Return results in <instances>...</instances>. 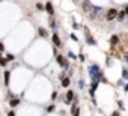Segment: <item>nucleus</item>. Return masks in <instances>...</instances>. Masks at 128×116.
Returning a JSON list of instances; mask_svg holds the SVG:
<instances>
[{
	"label": "nucleus",
	"mask_w": 128,
	"mask_h": 116,
	"mask_svg": "<svg viewBox=\"0 0 128 116\" xmlns=\"http://www.w3.org/2000/svg\"><path fill=\"white\" fill-rule=\"evenodd\" d=\"M89 76H90L92 82H96V83L102 82V78H104L102 70H101L100 65H96V64H92V65H90V68H89Z\"/></svg>",
	"instance_id": "1"
},
{
	"label": "nucleus",
	"mask_w": 128,
	"mask_h": 116,
	"mask_svg": "<svg viewBox=\"0 0 128 116\" xmlns=\"http://www.w3.org/2000/svg\"><path fill=\"white\" fill-rule=\"evenodd\" d=\"M118 14H119V11H118V9H114V8H110V9L107 11V14H106V18H107V21H112V20L118 18Z\"/></svg>",
	"instance_id": "2"
},
{
	"label": "nucleus",
	"mask_w": 128,
	"mask_h": 116,
	"mask_svg": "<svg viewBox=\"0 0 128 116\" xmlns=\"http://www.w3.org/2000/svg\"><path fill=\"white\" fill-rule=\"evenodd\" d=\"M56 62H57V65H59L60 68H68V60H66L62 54H57V56H56Z\"/></svg>",
	"instance_id": "3"
},
{
	"label": "nucleus",
	"mask_w": 128,
	"mask_h": 116,
	"mask_svg": "<svg viewBox=\"0 0 128 116\" xmlns=\"http://www.w3.org/2000/svg\"><path fill=\"white\" fill-rule=\"evenodd\" d=\"M51 41H53V44H54L56 47H62V41H60V38H59V35H57L56 32L51 35Z\"/></svg>",
	"instance_id": "4"
},
{
	"label": "nucleus",
	"mask_w": 128,
	"mask_h": 116,
	"mask_svg": "<svg viewBox=\"0 0 128 116\" xmlns=\"http://www.w3.org/2000/svg\"><path fill=\"white\" fill-rule=\"evenodd\" d=\"M84 32H86V42H88L89 45H95V44H96V41L89 35V32H88V29H86V27H84Z\"/></svg>",
	"instance_id": "5"
},
{
	"label": "nucleus",
	"mask_w": 128,
	"mask_h": 116,
	"mask_svg": "<svg viewBox=\"0 0 128 116\" xmlns=\"http://www.w3.org/2000/svg\"><path fill=\"white\" fill-rule=\"evenodd\" d=\"M119 44V36L118 35H112V38H110V45L112 47H116Z\"/></svg>",
	"instance_id": "6"
},
{
	"label": "nucleus",
	"mask_w": 128,
	"mask_h": 116,
	"mask_svg": "<svg viewBox=\"0 0 128 116\" xmlns=\"http://www.w3.org/2000/svg\"><path fill=\"white\" fill-rule=\"evenodd\" d=\"M45 11H47L50 15H53V14H54V8H53V3L47 2V3H45Z\"/></svg>",
	"instance_id": "7"
},
{
	"label": "nucleus",
	"mask_w": 128,
	"mask_h": 116,
	"mask_svg": "<svg viewBox=\"0 0 128 116\" xmlns=\"http://www.w3.org/2000/svg\"><path fill=\"white\" fill-rule=\"evenodd\" d=\"M72 100H76V94L72 90H68L66 92V102H71Z\"/></svg>",
	"instance_id": "8"
},
{
	"label": "nucleus",
	"mask_w": 128,
	"mask_h": 116,
	"mask_svg": "<svg viewBox=\"0 0 128 116\" xmlns=\"http://www.w3.org/2000/svg\"><path fill=\"white\" fill-rule=\"evenodd\" d=\"M82 6H83V11H84V12H89V9H92V8H94V6L89 3V0L83 2V5H82Z\"/></svg>",
	"instance_id": "9"
},
{
	"label": "nucleus",
	"mask_w": 128,
	"mask_h": 116,
	"mask_svg": "<svg viewBox=\"0 0 128 116\" xmlns=\"http://www.w3.org/2000/svg\"><path fill=\"white\" fill-rule=\"evenodd\" d=\"M38 33H39L41 38H47V36H48V32H47L44 27H39V29H38Z\"/></svg>",
	"instance_id": "10"
},
{
	"label": "nucleus",
	"mask_w": 128,
	"mask_h": 116,
	"mask_svg": "<svg viewBox=\"0 0 128 116\" xmlns=\"http://www.w3.org/2000/svg\"><path fill=\"white\" fill-rule=\"evenodd\" d=\"M20 104V100L18 98H12V100H9V106L11 107H17Z\"/></svg>",
	"instance_id": "11"
},
{
	"label": "nucleus",
	"mask_w": 128,
	"mask_h": 116,
	"mask_svg": "<svg viewBox=\"0 0 128 116\" xmlns=\"http://www.w3.org/2000/svg\"><path fill=\"white\" fill-rule=\"evenodd\" d=\"M70 82H71L70 77H63V78H62V86H63V88H68V86H70Z\"/></svg>",
	"instance_id": "12"
},
{
	"label": "nucleus",
	"mask_w": 128,
	"mask_h": 116,
	"mask_svg": "<svg viewBox=\"0 0 128 116\" xmlns=\"http://www.w3.org/2000/svg\"><path fill=\"white\" fill-rule=\"evenodd\" d=\"M3 76H5V84L8 86V84H9V77H11V71H8V70H6Z\"/></svg>",
	"instance_id": "13"
},
{
	"label": "nucleus",
	"mask_w": 128,
	"mask_h": 116,
	"mask_svg": "<svg viewBox=\"0 0 128 116\" xmlns=\"http://www.w3.org/2000/svg\"><path fill=\"white\" fill-rule=\"evenodd\" d=\"M125 15H126V12H125V11H119V14H118V18H116V20H118V21H122V20L125 18Z\"/></svg>",
	"instance_id": "14"
},
{
	"label": "nucleus",
	"mask_w": 128,
	"mask_h": 116,
	"mask_svg": "<svg viewBox=\"0 0 128 116\" xmlns=\"http://www.w3.org/2000/svg\"><path fill=\"white\" fill-rule=\"evenodd\" d=\"M92 11H94V15H95V14H100V12L102 11V8H101V6H94Z\"/></svg>",
	"instance_id": "15"
},
{
	"label": "nucleus",
	"mask_w": 128,
	"mask_h": 116,
	"mask_svg": "<svg viewBox=\"0 0 128 116\" xmlns=\"http://www.w3.org/2000/svg\"><path fill=\"white\" fill-rule=\"evenodd\" d=\"M54 108H56L54 104H50L48 107H45V112H47V113H51V112H54Z\"/></svg>",
	"instance_id": "16"
},
{
	"label": "nucleus",
	"mask_w": 128,
	"mask_h": 116,
	"mask_svg": "<svg viewBox=\"0 0 128 116\" xmlns=\"http://www.w3.org/2000/svg\"><path fill=\"white\" fill-rule=\"evenodd\" d=\"M122 78H124V80H125V78H128V70H126V68H124V70H122Z\"/></svg>",
	"instance_id": "17"
},
{
	"label": "nucleus",
	"mask_w": 128,
	"mask_h": 116,
	"mask_svg": "<svg viewBox=\"0 0 128 116\" xmlns=\"http://www.w3.org/2000/svg\"><path fill=\"white\" fill-rule=\"evenodd\" d=\"M68 57H70V59H72V60H74V59H77V56H76L72 51H68Z\"/></svg>",
	"instance_id": "18"
},
{
	"label": "nucleus",
	"mask_w": 128,
	"mask_h": 116,
	"mask_svg": "<svg viewBox=\"0 0 128 116\" xmlns=\"http://www.w3.org/2000/svg\"><path fill=\"white\" fill-rule=\"evenodd\" d=\"M78 60H82V62H84V60H86V54H83V53H80V54H78Z\"/></svg>",
	"instance_id": "19"
},
{
	"label": "nucleus",
	"mask_w": 128,
	"mask_h": 116,
	"mask_svg": "<svg viewBox=\"0 0 128 116\" xmlns=\"http://www.w3.org/2000/svg\"><path fill=\"white\" fill-rule=\"evenodd\" d=\"M50 27H51L53 30H56V29H57V24H56V21H50Z\"/></svg>",
	"instance_id": "20"
},
{
	"label": "nucleus",
	"mask_w": 128,
	"mask_h": 116,
	"mask_svg": "<svg viewBox=\"0 0 128 116\" xmlns=\"http://www.w3.org/2000/svg\"><path fill=\"white\" fill-rule=\"evenodd\" d=\"M6 62H8V59H6V57H2V60H0V64H2V66H3V68L6 66Z\"/></svg>",
	"instance_id": "21"
},
{
	"label": "nucleus",
	"mask_w": 128,
	"mask_h": 116,
	"mask_svg": "<svg viewBox=\"0 0 128 116\" xmlns=\"http://www.w3.org/2000/svg\"><path fill=\"white\" fill-rule=\"evenodd\" d=\"M6 59H8L9 62H12V60L15 59V56H14V54H8V56H6Z\"/></svg>",
	"instance_id": "22"
},
{
	"label": "nucleus",
	"mask_w": 128,
	"mask_h": 116,
	"mask_svg": "<svg viewBox=\"0 0 128 116\" xmlns=\"http://www.w3.org/2000/svg\"><path fill=\"white\" fill-rule=\"evenodd\" d=\"M71 26H72V29H80V24H78V23H76V21H72V23H71Z\"/></svg>",
	"instance_id": "23"
},
{
	"label": "nucleus",
	"mask_w": 128,
	"mask_h": 116,
	"mask_svg": "<svg viewBox=\"0 0 128 116\" xmlns=\"http://www.w3.org/2000/svg\"><path fill=\"white\" fill-rule=\"evenodd\" d=\"M36 8H38L39 11H42V9H45V6H44V5H41V3H36Z\"/></svg>",
	"instance_id": "24"
},
{
	"label": "nucleus",
	"mask_w": 128,
	"mask_h": 116,
	"mask_svg": "<svg viewBox=\"0 0 128 116\" xmlns=\"http://www.w3.org/2000/svg\"><path fill=\"white\" fill-rule=\"evenodd\" d=\"M70 38H71L72 41H78V38H77V36H76L74 33H71V35H70Z\"/></svg>",
	"instance_id": "25"
},
{
	"label": "nucleus",
	"mask_w": 128,
	"mask_h": 116,
	"mask_svg": "<svg viewBox=\"0 0 128 116\" xmlns=\"http://www.w3.org/2000/svg\"><path fill=\"white\" fill-rule=\"evenodd\" d=\"M78 88H80V89H83V88H84V82H83V80H80V82H78Z\"/></svg>",
	"instance_id": "26"
},
{
	"label": "nucleus",
	"mask_w": 128,
	"mask_h": 116,
	"mask_svg": "<svg viewBox=\"0 0 128 116\" xmlns=\"http://www.w3.org/2000/svg\"><path fill=\"white\" fill-rule=\"evenodd\" d=\"M118 107H119L120 110H124V102H122V101H118Z\"/></svg>",
	"instance_id": "27"
},
{
	"label": "nucleus",
	"mask_w": 128,
	"mask_h": 116,
	"mask_svg": "<svg viewBox=\"0 0 128 116\" xmlns=\"http://www.w3.org/2000/svg\"><path fill=\"white\" fill-rule=\"evenodd\" d=\"M56 98H57V92H53L51 94V100H56Z\"/></svg>",
	"instance_id": "28"
},
{
	"label": "nucleus",
	"mask_w": 128,
	"mask_h": 116,
	"mask_svg": "<svg viewBox=\"0 0 128 116\" xmlns=\"http://www.w3.org/2000/svg\"><path fill=\"white\" fill-rule=\"evenodd\" d=\"M8 116H15V112H14V110H9V112H8Z\"/></svg>",
	"instance_id": "29"
},
{
	"label": "nucleus",
	"mask_w": 128,
	"mask_h": 116,
	"mask_svg": "<svg viewBox=\"0 0 128 116\" xmlns=\"http://www.w3.org/2000/svg\"><path fill=\"white\" fill-rule=\"evenodd\" d=\"M112 64H113V62H112L110 59H107V62H106V65H107V66H112Z\"/></svg>",
	"instance_id": "30"
},
{
	"label": "nucleus",
	"mask_w": 128,
	"mask_h": 116,
	"mask_svg": "<svg viewBox=\"0 0 128 116\" xmlns=\"http://www.w3.org/2000/svg\"><path fill=\"white\" fill-rule=\"evenodd\" d=\"M124 90H125V92H128V83H126V84H124Z\"/></svg>",
	"instance_id": "31"
},
{
	"label": "nucleus",
	"mask_w": 128,
	"mask_h": 116,
	"mask_svg": "<svg viewBox=\"0 0 128 116\" xmlns=\"http://www.w3.org/2000/svg\"><path fill=\"white\" fill-rule=\"evenodd\" d=\"M124 11H125V12H126V15H128V5L125 6V9H124Z\"/></svg>",
	"instance_id": "32"
},
{
	"label": "nucleus",
	"mask_w": 128,
	"mask_h": 116,
	"mask_svg": "<svg viewBox=\"0 0 128 116\" xmlns=\"http://www.w3.org/2000/svg\"><path fill=\"white\" fill-rule=\"evenodd\" d=\"M112 116H119V112H114V113H113Z\"/></svg>",
	"instance_id": "33"
},
{
	"label": "nucleus",
	"mask_w": 128,
	"mask_h": 116,
	"mask_svg": "<svg viewBox=\"0 0 128 116\" xmlns=\"http://www.w3.org/2000/svg\"><path fill=\"white\" fill-rule=\"evenodd\" d=\"M125 62H126V64H128V54H126V56H125Z\"/></svg>",
	"instance_id": "34"
},
{
	"label": "nucleus",
	"mask_w": 128,
	"mask_h": 116,
	"mask_svg": "<svg viewBox=\"0 0 128 116\" xmlns=\"http://www.w3.org/2000/svg\"><path fill=\"white\" fill-rule=\"evenodd\" d=\"M84 2H86V0H84Z\"/></svg>",
	"instance_id": "35"
}]
</instances>
